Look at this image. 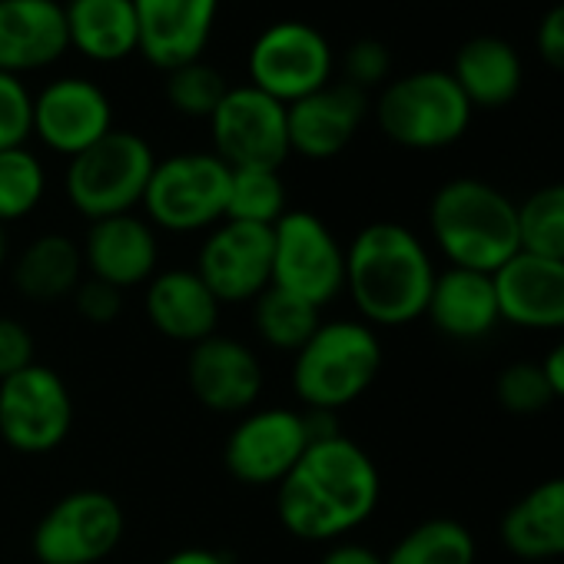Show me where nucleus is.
Returning a JSON list of instances; mask_svg holds the SVG:
<instances>
[{
    "mask_svg": "<svg viewBox=\"0 0 564 564\" xmlns=\"http://www.w3.org/2000/svg\"><path fill=\"white\" fill-rule=\"evenodd\" d=\"M379 498L382 475L372 455L349 435H333L313 442L275 485V514L300 541H339L376 514Z\"/></svg>",
    "mask_w": 564,
    "mask_h": 564,
    "instance_id": "1",
    "label": "nucleus"
},
{
    "mask_svg": "<svg viewBox=\"0 0 564 564\" xmlns=\"http://www.w3.org/2000/svg\"><path fill=\"white\" fill-rule=\"evenodd\" d=\"M435 275L429 246L402 223H369L346 246V290L372 329H399L422 319Z\"/></svg>",
    "mask_w": 564,
    "mask_h": 564,
    "instance_id": "2",
    "label": "nucleus"
},
{
    "mask_svg": "<svg viewBox=\"0 0 564 564\" xmlns=\"http://www.w3.org/2000/svg\"><path fill=\"white\" fill-rule=\"evenodd\" d=\"M429 232L455 269L495 275L521 252L518 203L475 176H458L435 189L429 203Z\"/></svg>",
    "mask_w": 564,
    "mask_h": 564,
    "instance_id": "3",
    "label": "nucleus"
},
{
    "mask_svg": "<svg viewBox=\"0 0 564 564\" xmlns=\"http://www.w3.org/2000/svg\"><path fill=\"white\" fill-rule=\"evenodd\" d=\"M382 372V343L362 319L323 323L293 356V392L313 412H339L359 402Z\"/></svg>",
    "mask_w": 564,
    "mask_h": 564,
    "instance_id": "4",
    "label": "nucleus"
},
{
    "mask_svg": "<svg viewBox=\"0 0 564 564\" xmlns=\"http://www.w3.org/2000/svg\"><path fill=\"white\" fill-rule=\"evenodd\" d=\"M153 166V147L140 133L113 127L94 147L67 160L64 193L87 223L137 213Z\"/></svg>",
    "mask_w": 564,
    "mask_h": 564,
    "instance_id": "5",
    "label": "nucleus"
},
{
    "mask_svg": "<svg viewBox=\"0 0 564 564\" xmlns=\"http://www.w3.org/2000/svg\"><path fill=\"white\" fill-rule=\"evenodd\" d=\"M379 130L405 150H445L471 127V104L448 70H412L376 97Z\"/></svg>",
    "mask_w": 564,
    "mask_h": 564,
    "instance_id": "6",
    "label": "nucleus"
},
{
    "mask_svg": "<svg viewBox=\"0 0 564 564\" xmlns=\"http://www.w3.org/2000/svg\"><path fill=\"white\" fill-rule=\"evenodd\" d=\"M232 170L213 150H189L156 160L143 193V213L163 232H203L223 223Z\"/></svg>",
    "mask_w": 564,
    "mask_h": 564,
    "instance_id": "7",
    "label": "nucleus"
},
{
    "mask_svg": "<svg viewBox=\"0 0 564 564\" xmlns=\"http://www.w3.org/2000/svg\"><path fill=\"white\" fill-rule=\"evenodd\" d=\"M272 286L326 310L346 293V246L310 209H286L272 226Z\"/></svg>",
    "mask_w": 564,
    "mask_h": 564,
    "instance_id": "8",
    "label": "nucleus"
},
{
    "mask_svg": "<svg viewBox=\"0 0 564 564\" xmlns=\"http://www.w3.org/2000/svg\"><path fill=\"white\" fill-rule=\"evenodd\" d=\"M246 70L256 90L290 107L333 84L336 54L319 28L290 18L256 34L246 54Z\"/></svg>",
    "mask_w": 564,
    "mask_h": 564,
    "instance_id": "9",
    "label": "nucleus"
},
{
    "mask_svg": "<svg viewBox=\"0 0 564 564\" xmlns=\"http://www.w3.org/2000/svg\"><path fill=\"white\" fill-rule=\"evenodd\" d=\"M127 518L113 495L80 488L57 498L31 534L41 564H100L123 541Z\"/></svg>",
    "mask_w": 564,
    "mask_h": 564,
    "instance_id": "10",
    "label": "nucleus"
},
{
    "mask_svg": "<svg viewBox=\"0 0 564 564\" xmlns=\"http://www.w3.org/2000/svg\"><path fill=\"white\" fill-rule=\"evenodd\" d=\"M206 123L213 153L229 170H279L290 156L286 104L252 84L229 87Z\"/></svg>",
    "mask_w": 564,
    "mask_h": 564,
    "instance_id": "11",
    "label": "nucleus"
},
{
    "mask_svg": "<svg viewBox=\"0 0 564 564\" xmlns=\"http://www.w3.org/2000/svg\"><path fill=\"white\" fill-rule=\"evenodd\" d=\"M74 429V395L51 366H28L0 382V438L21 455H47Z\"/></svg>",
    "mask_w": 564,
    "mask_h": 564,
    "instance_id": "12",
    "label": "nucleus"
},
{
    "mask_svg": "<svg viewBox=\"0 0 564 564\" xmlns=\"http://www.w3.org/2000/svg\"><path fill=\"white\" fill-rule=\"evenodd\" d=\"M313 445L306 412L269 405L246 412L223 445L226 471L249 488H275Z\"/></svg>",
    "mask_w": 564,
    "mask_h": 564,
    "instance_id": "13",
    "label": "nucleus"
},
{
    "mask_svg": "<svg viewBox=\"0 0 564 564\" xmlns=\"http://www.w3.org/2000/svg\"><path fill=\"white\" fill-rule=\"evenodd\" d=\"M196 275L219 306L259 300L272 286V229L232 219L216 223L199 246Z\"/></svg>",
    "mask_w": 564,
    "mask_h": 564,
    "instance_id": "14",
    "label": "nucleus"
},
{
    "mask_svg": "<svg viewBox=\"0 0 564 564\" xmlns=\"http://www.w3.org/2000/svg\"><path fill=\"white\" fill-rule=\"evenodd\" d=\"M113 130V104L90 77H57L34 94L31 137L61 156H77Z\"/></svg>",
    "mask_w": 564,
    "mask_h": 564,
    "instance_id": "15",
    "label": "nucleus"
},
{
    "mask_svg": "<svg viewBox=\"0 0 564 564\" xmlns=\"http://www.w3.org/2000/svg\"><path fill=\"white\" fill-rule=\"evenodd\" d=\"M186 386L189 395L216 415H246L256 409L265 376L259 356L232 339V336H209L189 346L186 356Z\"/></svg>",
    "mask_w": 564,
    "mask_h": 564,
    "instance_id": "16",
    "label": "nucleus"
},
{
    "mask_svg": "<svg viewBox=\"0 0 564 564\" xmlns=\"http://www.w3.org/2000/svg\"><path fill=\"white\" fill-rule=\"evenodd\" d=\"M140 54L150 67L170 74L203 61L216 31L219 0H133Z\"/></svg>",
    "mask_w": 564,
    "mask_h": 564,
    "instance_id": "17",
    "label": "nucleus"
},
{
    "mask_svg": "<svg viewBox=\"0 0 564 564\" xmlns=\"http://www.w3.org/2000/svg\"><path fill=\"white\" fill-rule=\"evenodd\" d=\"M80 249L90 279H100L120 293L147 286L160 272V236L147 216L137 213L90 223Z\"/></svg>",
    "mask_w": 564,
    "mask_h": 564,
    "instance_id": "18",
    "label": "nucleus"
},
{
    "mask_svg": "<svg viewBox=\"0 0 564 564\" xmlns=\"http://www.w3.org/2000/svg\"><path fill=\"white\" fill-rule=\"evenodd\" d=\"M369 110H372V100L366 90L346 80L326 84L323 90L286 107L290 153H300L303 160L339 156L362 130Z\"/></svg>",
    "mask_w": 564,
    "mask_h": 564,
    "instance_id": "19",
    "label": "nucleus"
},
{
    "mask_svg": "<svg viewBox=\"0 0 564 564\" xmlns=\"http://www.w3.org/2000/svg\"><path fill=\"white\" fill-rule=\"evenodd\" d=\"M491 279L501 323L531 333L564 329V262L521 249Z\"/></svg>",
    "mask_w": 564,
    "mask_h": 564,
    "instance_id": "20",
    "label": "nucleus"
},
{
    "mask_svg": "<svg viewBox=\"0 0 564 564\" xmlns=\"http://www.w3.org/2000/svg\"><path fill=\"white\" fill-rule=\"evenodd\" d=\"M70 51L61 0H0V70L28 77Z\"/></svg>",
    "mask_w": 564,
    "mask_h": 564,
    "instance_id": "21",
    "label": "nucleus"
},
{
    "mask_svg": "<svg viewBox=\"0 0 564 564\" xmlns=\"http://www.w3.org/2000/svg\"><path fill=\"white\" fill-rule=\"evenodd\" d=\"M219 310L223 306L216 303L206 282L196 275V269H186V265L160 269L147 282L143 313H147L150 326L160 336H166L170 343L196 346V343L216 336Z\"/></svg>",
    "mask_w": 564,
    "mask_h": 564,
    "instance_id": "22",
    "label": "nucleus"
},
{
    "mask_svg": "<svg viewBox=\"0 0 564 564\" xmlns=\"http://www.w3.org/2000/svg\"><path fill=\"white\" fill-rule=\"evenodd\" d=\"M429 323L455 343H478L501 326L495 279L475 269H442L425 306Z\"/></svg>",
    "mask_w": 564,
    "mask_h": 564,
    "instance_id": "23",
    "label": "nucleus"
},
{
    "mask_svg": "<svg viewBox=\"0 0 564 564\" xmlns=\"http://www.w3.org/2000/svg\"><path fill=\"white\" fill-rule=\"evenodd\" d=\"M448 74L465 94V100L471 104V110L508 107L524 84V67H521L518 51L505 37H495V34H478L465 41Z\"/></svg>",
    "mask_w": 564,
    "mask_h": 564,
    "instance_id": "24",
    "label": "nucleus"
},
{
    "mask_svg": "<svg viewBox=\"0 0 564 564\" xmlns=\"http://www.w3.org/2000/svg\"><path fill=\"white\" fill-rule=\"evenodd\" d=\"M11 279L14 290L28 303L37 306L64 303L84 282V249L67 232H41L21 249Z\"/></svg>",
    "mask_w": 564,
    "mask_h": 564,
    "instance_id": "25",
    "label": "nucleus"
},
{
    "mask_svg": "<svg viewBox=\"0 0 564 564\" xmlns=\"http://www.w3.org/2000/svg\"><path fill=\"white\" fill-rule=\"evenodd\" d=\"M501 544L524 561L564 554V475L538 481L501 514Z\"/></svg>",
    "mask_w": 564,
    "mask_h": 564,
    "instance_id": "26",
    "label": "nucleus"
},
{
    "mask_svg": "<svg viewBox=\"0 0 564 564\" xmlns=\"http://www.w3.org/2000/svg\"><path fill=\"white\" fill-rule=\"evenodd\" d=\"M70 51L94 64H120L140 47L133 0H67Z\"/></svg>",
    "mask_w": 564,
    "mask_h": 564,
    "instance_id": "27",
    "label": "nucleus"
},
{
    "mask_svg": "<svg viewBox=\"0 0 564 564\" xmlns=\"http://www.w3.org/2000/svg\"><path fill=\"white\" fill-rule=\"evenodd\" d=\"M319 326H323V310L275 286H269L259 300H252V329L259 343L275 352L296 356Z\"/></svg>",
    "mask_w": 564,
    "mask_h": 564,
    "instance_id": "28",
    "label": "nucleus"
},
{
    "mask_svg": "<svg viewBox=\"0 0 564 564\" xmlns=\"http://www.w3.org/2000/svg\"><path fill=\"white\" fill-rule=\"evenodd\" d=\"M475 534L455 518H429L409 528L389 554L386 564H475Z\"/></svg>",
    "mask_w": 564,
    "mask_h": 564,
    "instance_id": "29",
    "label": "nucleus"
},
{
    "mask_svg": "<svg viewBox=\"0 0 564 564\" xmlns=\"http://www.w3.org/2000/svg\"><path fill=\"white\" fill-rule=\"evenodd\" d=\"M47 193V170L24 143L0 150V226L28 219Z\"/></svg>",
    "mask_w": 564,
    "mask_h": 564,
    "instance_id": "30",
    "label": "nucleus"
},
{
    "mask_svg": "<svg viewBox=\"0 0 564 564\" xmlns=\"http://www.w3.org/2000/svg\"><path fill=\"white\" fill-rule=\"evenodd\" d=\"M286 183H282L279 170H232L223 219L272 229L286 216Z\"/></svg>",
    "mask_w": 564,
    "mask_h": 564,
    "instance_id": "31",
    "label": "nucleus"
},
{
    "mask_svg": "<svg viewBox=\"0 0 564 564\" xmlns=\"http://www.w3.org/2000/svg\"><path fill=\"white\" fill-rule=\"evenodd\" d=\"M521 249L564 262V183H547L518 203Z\"/></svg>",
    "mask_w": 564,
    "mask_h": 564,
    "instance_id": "32",
    "label": "nucleus"
},
{
    "mask_svg": "<svg viewBox=\"0 0 564 564\" xmlns=\"http://www.w3.org/2000/svg\"><path fill=\"white\" fill-rule=\"evenodd\" d=\"M226 90H229L226 77L206 61H193V64L170 70L163 84L166 104L180 117H193V120H209L219 100L226 97Z\"/></svg>",
    "mask_w": 564,
    "mask_h": 564,
    "instance_id": "33",
    "label": "nucleus"
},
{
    "mask_svg": "<svg viewBox=\"0 0 564 564\" xmlns=\"http://www.w3.org/2000/svg\"><path fill=\"white\" fill-rule=\"evenodd\" d=\"M495 395L505 412L511 415H538L554 402V392L547 386V376L541 362H511L498 372Z\"/></svg>",
    "mask_w": 564,
    "mask_h": 564,
    "instance_id": "34",
    "label": "nucleus"
},
{
    "mask_svg": "<svg viewBox=\"0 0 564 564\" xmlns=\"http://www.w3.org/2000/svg\"><path fill=\"white\" fill-rule=\"evenodd\" d=\"M31 117L34 94L28 90L24 77L0 70V150L24 147L31 140Z\"/></svg>",
    "mask_w": 564,
    "mask_h": 564,
    "instance_id": "35",
    "label": "nucleus"
},
{
    "mask_svg": "<svg viewBox=\"0 0 564 564\" xmlns=\"http://www.w3.org/2000/svg\"><path fill=\"white\" fill-rule=\"evenodd\" d=\"M389 70H392V54L386 51L382 41L376 37H362L356 41L346 57H343V80L359 87V90H372V87H382L389 80Z\"/></svg>",
    "mask_w": 564,
    "mask_h": 564,
    "instance_id": "36",
    "label": "nucleus"
},
{
    "mask_svg": "<svg viewBox=\"0 0 564 564\" xmlns=\"http://www.w3.org/2000/svg\"><path fill=\"white\" fill-rule=\"evenodd\" d=\"M70 303H74L77 316L87 319L90 326H110L123 313V293L107 286L100 279H84L77 293L70 296Z\"/></svg>",
    "mask_w": 564,
    "mask_h": 564,
    "instance_id": "37",
    "label": "nucleus"
},
{
    "mask_svg": "<svg viewBox=\"0 0 564 564\" xmlns=\"http://www.w3.org/2000/svg\"><path fill=\"white\" fill-rule=\"evenodd\" d=\"M34 362H37L34 333L14 316H0V382L24 372Z\"/></svg>",
    "mask_w": 564,
    "mask_h": 564,
    "instance_id": "38",
    "label": "nucleus"
},
{
    "mask_svg": "<svg viewBox=\"0 0 564 564\" xmlns=\"http://www.w3.org/2000/svg\"><path fill=\"white\" fill-rule=\"evenodd\" d=\"M534 47H538V57H541L551 70L564 74V4L551 8V11L541 18V24H538V31H534Z\"/></svg>",
    "mask_w": 564,
    "mask_h": 564,
    "instance_id": "39",
    "label": "nucleus"
},
{
    "mask_svg": "<svg viewBox=\"0 0 564 564\" xmlns=\"http://www.w3.org/2000/svg\"><path fill=\"white\" fill-rule=\"evenodd\" d=\"M319 564H386L379 551H372L369 544H356V541H339L333 544Z\"/></svg>",
    "mask_w": 564,
    "mask_h": 564,
    "instance_id": "40",
    "label": "nucleus"
},
{
    "mask_svg": "<svg viewBox=\"0 0 564 564\" xmlns=\"http://www.w3.org/2000/svg\"><path fill=\"white\" fill-rule=\"evenodd\" d=\"M541 369H544V376H547V386H551L554 399H564V339L544 356Z\"/></svg>",
    "mask_w": 564,
    "mask_h": 564,
    "instance_id": "41",
    "label": "nucleus"
},
{
    "mask_svg": "<svg viewBox=\"0 0 564 564\" xmlns=\"http://www.w3.org/2000/svg\"><path fill=\"white\" fill-rule=\"evenodd\" d=\"M160 564H229V557L213 547H183V551H173L170 557H163Z\"/></svg>",
    "mask_w": 564,
    "mask_h": 564,
    "instance_id": "42",
    "label": "nucleus"
},
{
    "mask_svg": "<svg viewBox=\"0 0 564 564\" xmlns=\"http://www.w3.org/2000/svg\"><path fill=\"white\" fill-rule=\"evenodd\" d=\"M8 256H11V236H8V226H0V269H4Z\"/></svg>",
    "mask_w": 564,
    "mask_h": 564,
    "instance_id": "43",
    "label": "nucleus"
}]
</instances>
